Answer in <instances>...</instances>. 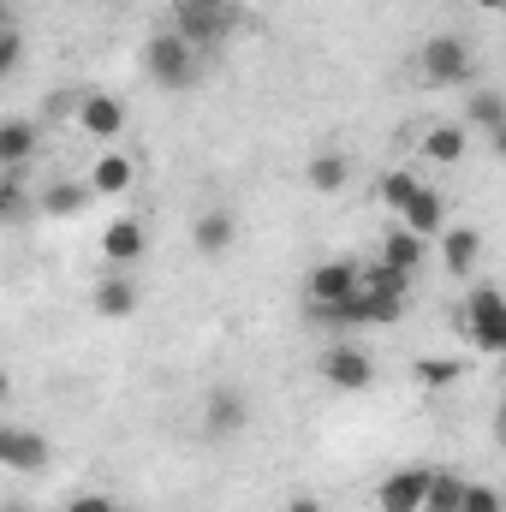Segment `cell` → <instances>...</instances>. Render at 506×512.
Segmentation results:
<instances>
[{
  "label": "cell",
  "mask_w": 506,
  "mask_h": 512,
  "mask_svg": "<svg viewBox=\"0 0 506 512\" xmlns=\"http://www.w3.org/2000/svg\"><path fill=\"white\" fill-rule=\"evenodd\" d=\"M143 72L161 84V90H185L197 78V48L179 36V30H155L149 48H143Z\"/></svg>",
  "instance_id": "obj_1"
},
{
  "label": "cell",
  "mask_w": 506,
  "mask_h": 512,
  "mask_svg": "<svg viewBox=\"0 0 506 512\" xmlns=\"http://www.w3.org/2000/svg\"><path fill=\"white\" fill-rule=\"evenodd\" d=\"M239 24V12H233V0H185L179 12H173V30L203 54V48H215L227 30Z\"/></svg>",
  "instance_id": "obj_2"
},
{
  "label": "cell",
  "mask_w": 506,
  "mask_h": 512,
  "mask_svg": "<svg viewBox=\"0 0 506 512\" xmlns=\"http://www.w3.org/2000/svg\"><path fill=\"white\" fill-rule=\"evenodd\" d=\"M465 340L477 346V352H506V298L495 286H477L471 298H465Z\"/></svg>",
  "instance_id": "obj_3"
},
{
  "label": "cell",
  "mask_w": 506,
  "mask_h": 512,
  "mask_svg": "<svg viewBox=\"0 0 506 512\" xmlns=\"http://www.w3.org/2000/svg\"><path fill=\"white\" fill-rule=\"evenodd\" d=\"M417 66L429 84H465L471 78V42L465 36H429L417 48Z\"/></svg>",
  "instance_id": "obj_4"
},
{
  "label": "cell",
  "mask_w": 506,
  "mask_h": 512,
  "mask_svg": "<svg viewBox=\"0 0 506 512\" xmlns=\"http://www.w3.org/2000/svg\"><path fill=\"white\" fill-rule=\"evenodd\" d=\"M358 286H364V268L358 262H316L310 268V280H304V292H310V310H334V304H346V298H358Z\"/></svg>",
  "instance_id": "obj_5"
},
{
  "label": "cell",
  "mask_w": 506,
  "mask_h": 512,
  "mask_svg": "<svg viewBox=\"0 0 506 512\" xmlns=\"http://www.w3.org/2000/svg\"><path fill=\"white\" fill-rule=\"evenodd\" d=\"M322 382L340 387V393H364V387L376 382V364H370V352H364V346L334 340V346L322 352Z\"/></svg>",
  "instance_id": "obj_6"
},
{
  "label": "cell",
  "mask_w": 506,
  "mask_h": 512,
  "mask_svg": "<svg viewBox=\"0 0 506 512\" xmlns=\"http://www.w3.org/2000/svg\"><path fill=\"white\" fill-rule=\"evenodd\" d=\"M429 483H435V471H423V465H405V471L381 477L376 507H381V512H423V507H429Z\"/></svg>",
  "instance_id": "obj_7"
},
{
  "label": "cell",
  "mask_w": 506,
  "mask_h": 512,
  "mask_svg": "<svg viewBox=\"0 0 506 512\" xmlns=\"http://www.w3.org/2000/svg\"><path fill=\"white\" fill-rule=\"evenodd\" d=\"M0 465L6 471H48V435H36V429H18V423H6L0 429Z\"/></svg>",
  "instance_id": "obj_8"
},
{
  "label": "cell",
  "mask_w": 506,
  "mask_h": 512,
  "mask_svg": "<svg viewBox=\"0 0 506 512\" xmlns=\"http://www.w3.org/2000/svg\"><path fill=\"white\" fill-rule=\"evenodd\" d=\"M251 423V405H245V393L239 387H215L209 399H203V429L221 441V435H239Z\"/></svg>",
  "instance_id": "obj_9"
},
{
  "label": "cell",
  "mask_w": 506,
  "mask_h": 512,
  "mask_svg": "<svg viewBox=\"0 0 506 512\" xmlns=\"http://www.w3.org/2000/svg\"><path fill=\"white\" fill-rule=\"evenodd\" d=\"M399 227H411L417 239H441V233H447V203H441V191L423 185V191L399 209Z\"/></svg>",
  "instance_id": "obj_10"
},
{
  "label": "cell",
  "mask_w": 506,
  "mask_h": 512,
  "mask_svg": "<svg viewBox=\"0 0 506 512\" xmlns=\"http://www.w3.org/2000/svg\"><path fill=\"white\" fill-rule=\"evenodd\" d=\"M78 126L90 131V137H114V131L126 126V102L108 96V90H90V96L78 102Z\"/></svg>",
  "instance_id": "obj_11"
},
{
  "label": "cell",
  "mask_w": 506,
  "mask_h": 512,
  "mask_svg": "<svg viewBox=\"0 0 506 512\" xmlns=\"http://www.w3.org/2000/svg\"><path fill=\"white\" fill-rule=\"evenodd\" d=\"M143 251H149V233H143V221H114V227L102 233V256H108L114 268L143 262Z\"/></svg>",
  "instance_id": "obj_12"
},
{
  "label": "cell",
  "mask_w": 506,
  "mask_h": 512,
  "mask_svg": "<svg viewBox=\"0 0 506 512\" xmlns=\"http://www.w3.org/2000/svg\"><path fill=\"white\" fill-rule=\"evenodd\" d=\"M90 179H54L48 191H42V215H54V221H72V215H84L90 209Z\"/></svg>",
  "instance_id": "obj_13"
},
{
  "label": "cell",
  "mask_w": 506,
  "mask_h": 512,
  "mask_svg": "<svg viewBox=\"0 0 506 512\" xmlns=\"http://www.w3.org/2000/svg\"><path fill=\"white\" fill-rule=\"evenodd\" d=\"M131 179H137V167H131V155H120V149H108L102 161H96V173H90V191L96 197H126Z\"/></svg>",
  "instance_id": "obj_14"
},
{
  "label": "cell",
  "mask_w": 506,
  "mask_h": 512,
  "mask_svg": "<svg viewBox=\"0 0 506 512\" xmlns=\"http://www.w3.org/2000/svg\"><path fill=\"white\" fill-rule=\"evenodd\" d=\"M137 280L131 274H108L102 286H96V316H108V322H120V316H131L137 310Z\"/></svg>",
  "instance_id": "obj_15"
},
{
  "label": "cell",
  "mask_w": 506,
  "mask_h": 512,
  "mask_svg": "<svg viewBox=\"0 0 506 512\" xmlns=\"http://www.w3.org/2000/svg\"><path fill=\"white\" fill-rule=\"evenodd\" d=\"M423 256H429V239H417L411 227H393V233L381 239V262H387V268L417 274V268H423Z\"/></svg>",
  "instance_id": "obj_16"
},
{
  "label": "cell",
  "mask_w": 506,
  "mask_h": 512,
  "mask_svg": "<svg viewBox=\"0 0 506 512\" xmlns=\"http://www.w3.org/2000/svg\"><path fill=\"white\" fill-rule=\"evenodd\" d=\"M304 179H310V191H322V197H334V191H346V179H352V167H346V155H340V149H322V155H310V167H304Z\"/></svg>",
  "instance_id": "obj_17"
},
{
  "label": "cell",
  "mask_w": 506,
  "mask_h": 512,
  "mask_svg": "<svg viewBox=\"0 0 506 512\" xmlns=\"http://www.w3.org/2000/svg\"><path fill=\"white\" fill-rule=\"evenodd\" d=\"M477 251H483L477 227H447V233H441V262H447V274H471V268H477Z\"/></svg>",
  "instance_id": "obj_18"
},
{
  "label": "cell",
  "mask_w": 506,
  "mask_h": 512,
  "mask_svg": "<svg viewBox=\"0 0 506 512\" xmlns=\"http://www.w3.org/2000/svg\"><path fill=\"white\" fill-rule=\"evenodd\" d=\"M233 239H239V227H233L227 209H203V215H197V251L203 256H227Z\"/></svg>",
  "instance_id": "obj_19"
},
{
  "label": "cell",
  "mask_w": 506,
  "mask_h": 512,
  "mask_svg": "<svg viewBox=\"0 0 506 512\" xmlns=\"http://www.w3.org/2000/svg\"><path fill=\"white\" fill-rule=\"evenodd\" d=\"M30 155H36V126H30V120H6V126H0V167L18 173Z\"/></svg>",
  "instance_id": "obj_20"
},
{
  "label": "cell",
  "mask_w": 506,
  "mask_h": 512,
  "mask_svg": "<svg viewBox=\"0 0 506 512\" xmlns=\"http://www.w3.org/2000/svg\"><path fill=\"white\" fill-rule=\"evenodd\" d=\"M423 161H435V167L465 161V126H435L429 137H423Z\"/></svg>",
  "instance_id": "obj_21"
},
{
  "label": "cell",
  "mask_w": 506,
  "mask_h": 512,
  "mask_svg": "<svg viewBox=\"0 0 506 512\" xmlns=\"http://www.w3.org/2000/svg\"><path fill=\"white\" fill-rule=\"evenodd\" d=\"M364 292H381V298H405V292H411V274H405V268H387V262H370V268H364Z\"/></svg>",
  "instance_id": "obj_22"
},
{
  "label": "cell",
  "mask_w": 506,
  "mask_h": 512,
  "mask_svg": "<svg viewBox=\"0 0 506 512\" xmlns=\"http://www.w3.org/2000/svg\"><path fill=\"white\" fill-rule=\"evenodd\" d=\"M465 477H453V471H435V483H429V507L423 512H459L465 507Z\"/></svg>",
  "instance_id": "obj_23"
},
{
  "label": "cell",
  "mask_w": 506,
  "mask_h": 512,
  "mask_svg": "<svg viewBox=\"0 0 506 512\" xmlns=\"http://www.w3.org/2000/svg\"><path fill=\"white\" fill-rule=\"evenodd\" d=\"M465 114H471V126H483L489 137H495V131L506 126V96H501V90H477Z\"/></svg>",
  "instance_id": "obj_24"
},
{
  "label": "cell",
  "mask_w": 506,
  "mask_h": 512,
  "mask_svg": "<svg viewBox=\"0 0 506 512\" xmlns=\"http://www.w3.org/2000/svg\"><path fill=\"white\" fill-rule=\"evenodd\" d=\"M417 191H423V179H417V173H405V167H393V173L381 179V209H405Z\"/></svg>",
  "instance_id": "obj_25"
},
{
  "label": "cell",
  "mask_w": 506,
  "mask_h": 512,
  "mask_svg": "<svg viewBox=\"0 0 506 512\" xmlns=\"http://www.w3.org/2000/svg\"><path fill=\"white\" fill-rule=\"evenodd\" d=\"M459 512H506V489L471 483V489H465V507H459Z\"/></svg>",
  "instance_id": "obj_26"
},
{
  "label": "cell",
  "mask_w": 506,
  "mask_h": 512,
  "mask_svg": "<svg viewBox=\"0 0 506 512\" xmlns=\"http://www.w3.org/2000/svg\"><path fill=\"white\" fill-rule=\"evenodd\" d=\"M18 60H24V36H18V24L6 18V30H0V72L12 78V72H18Z\"/></svg>",
  "instance_id": "obj_27"
},
{
  "label": "cell",
  "mask_w": 506,
  "mask_h": 512,
  "mask_svg": "<svg viewBox=\"0 0 506 512\" xmlns=\"http://www.w3.org/2000/svg\"><path fill=\"white\" fill-rule=\"evenodd\" d=\"M0 215H6V221H24V191H18V173H6V185H0Z\"/></svg>",
  "instance_id": "obj_28"
},
{
  "label": "cell",
  "mask_w": 506,
  "mask_h": 512,
  "mask_svg": "<svg viewBox=\"0 0 506 512\" xmlns=\"http://www.w3.org/2000/svg\"><path fill=\"white\" fill-rule=\"evenodd\" d=\"M411 376H417V382H423V387H447V382H453V376H459V364H429V358H423V364H417Z\"/></svg>",
  "instance_id": "obj_29"
},
{
  "label": "cell",
  "mask_w": 506,
  "mask_h": 512,
  "mask_svg": "<svg viewBox=\"0 0 506 512\" xmlns=\"http://www.w3.org/2000/svg\"><path fill=\"white\" fill-rule=\"evenodd\" d=\"M66 512H120V507H114L108 495H72V501H66Z\"/></svg>",
  "instance_id": "obj_30"
},
{
  "label": "cell",
  "mask_w": 506,
  "mask_h": 512,
  "mask_svg": "<svg viewBox=\"0 0 506 512\" xmlns=\"http://www.w3.org/2000/svg\"><path fill=\"white\" fill-rule=\"evenodd\" d=\"M286 512H328V507H322L316 495H292V501H286Z\"/></svg>",
  "instance_id": "obj_31"
},
{
  "label": "cell",
  "mask_w": 506,
  "mask_h": 512,
  "mask_svg": "<svg viewBox=\"0 0 506 512\" xmlns=\"http://www.w3.org/2000/svg\"><path fill=\"white\" fill-rule=\"evenodd\" d=\"M489 143H495V161H506V126L495 131V137H489Z\"/></svg>",
  "instance_id": "obj_32"
},
{
  "label": "cell",
  "mask_w": 506,
  "mask_h": 512,
  "mask_svg": "<svg viewBox=\"0 0 506 512\" xmlns=\"http://www.w3.org/2000/svg\"><path fill=\"white\" fill-rule=\"evenodd\" d=\"M477 6H483V12H506V0H477Z\"/></svg>",
  "instance_id": "obj_33"
},
{
  "label": "cell",
  "mask_w": 506,
  "mask_h": 512,
  "mask_svg": "<svg viewBox=\"0 0 506 512\" xmlns=\"http://www.w3.org/2000/svg\"><path fill=\"white\" fill-rule=\"evenodd\" d=\"M0 512H30V507H18V501H12V507H0Z\"/></svg>",
  "instance_id": "obj_34"
},
{
  "label": "cell",
  "mask_w": 506,
  "mask_h": 512,
  "mask_svg": "<svg viewBox=\"0 0 506 512\" xmlns=\"http://www.w3.org/2000/svg\"><path fill=\"white\" fill-rule=\"evenodd\" d=\"M495 435H501V447H506V417H501V429H495Z\"/></svg>",
  "instance_id": "obj_35"
},
{
  "label": "cell",
  "mask_w": 506,
  "mask_h": 512,
  "mask_svg": "<svg viewBox=\"0 0 506 512\" xmlns=\"http://www.w3.org/2000/svg\"><path fill=\"white\" fill-rule=\"evenodd\" d=\"M161 6H173V12H179V6H185V0H161Z\"/></svg>",
  "instance_id": "obj_36"
},
{
  "label": "cell",
  "mask_w": 506,
  "mask_h": 512,
  "mask_svg": "<svg viewBox=\"0 0 506 512\" xmlns=\"http://www.w3.org/2000/svg\"><path fill=\"white\" fill-rule=\"evenodd\" d=\"M501 382H506V352H501Z\"/></svg>",
  "instance_id": "obj_37"
}]
</instances>
